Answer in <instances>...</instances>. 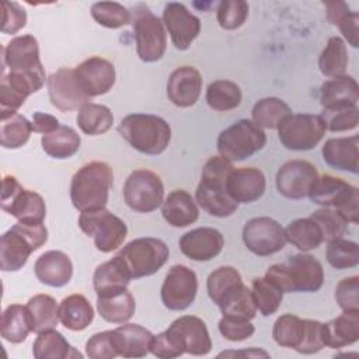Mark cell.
<instances>
[{
    "mask_svg": "<svg viewBox=\"0 0 359 359\" xmlns=\"http://www.w3.org/2000/svg\"><path fill=\"white\" fill-rule=\"evenodd\" d=\"M321 230L323 240L330 243L337 238H342L346 231V220L332 208H321L314 210L310 216Z\"/></svg>",
    "mask_w": 359,
    "mask_h": 359,
    "instance_id": "51",
    "label": "cell"
},
{
    "mask_svg": "<svg viewBox=\"0 0 359 359\" xmlns=\"http://www.w3.org/2000/svg\"><path fill=\"white\" fill-rule=\"evenodd\" d=\"M59 320L70 331H83L93 323L94 309L86 296L74 293L60 302Z\"/></svg>",
    "mask_w": 359,
    "mask_h": 359,
    "instance_id": "33",
    "label": "cell"
},
{
    "mask_svg": "<svg viewBox=\"0 0 359 359\" xmlns=\"http://www.w3.org/2000/svg\"><path fill=\"white\" fill-rule=\"evenodd\" d=\"M307 196L316 205L339 210L349 201L359 198V189L342 178L324 174L318 175Z\"/></svg>",
    "mask_w": 359,
    "mask_h": 359,
    "instance_id": "21",
    "label": "cell"
},
{
    "mask_svg": "<svg viewBox=\"0 0 359 359\" xmlns=\"http://www.w3.org/2000/svg\"><path fill=\"white\" fill-rule=\"evenodd\" d=\"M35 359H81L83 355L69 344V341L55 328L38 334L32 345Z\"/></svg>",
    "mask_w": 359,
    "mask_h": 359,
    "instance_id": "35",
    "label": "cell"
},
{
    "mask_svg": "<svg viewBox=\"0 0 359 359\" xmlns=\"http://www.w3.org/2000/svg\"><path fill=\"white\" fill-rule=\"evenodd\" d=\"M323 339L324 346L334 349L353 345L359 339V311H344L323 323Z\"/></svg>",
    "mask_w": 359,
    "mask_h": 359,
    "instance_id": "29",
    "label": "cell"
},
{
    "mask_svg": "<svg viewBox=\"0 0 359 359\" xmlns=\"http://www.w3.org/2000/svg\"><path fill=\"white\" fill-rule=\"evenodd\" d=\"M325 130L330 132H348L358 128L359 109L358 105H339L323 108L320 114Z\"/></svg>",
    "mask_w": 359,
    "mask_h": 359,
    "instance_id": "48",
    "label": "cell"
},
{
    "mask_svg": "<svg viewBox=\"0 0 359 359\" xmlns=\"http://www.w3.org/2000/svg\"><path fill=\"white\" fill-rule=\"evenodd\" d=\"M266 144V135L262 128L251 119H238L217 136V151L233 161H243L258 153Z\"/></svg>",
    "mask_w": 359,
    "mask_h": 359,
    "instance_id": "7",
    "label": "cell"
},
{
    "mask_svg": "<svg viewBox=\"0 0 359 359\" xmlns=\"http://www.w3.org/2000/svg\"><path fill=\"white\" fill-rule=\"evenodd\" d=\"M182 353L205 356L212 349V339L205 321L196 316L175 318L165 330Z\"/></svg>",
    "mask_w": 359,
    "mask_h": 359,
    "instance_id": "16",
    "label": "cell"
},
{
    "mask_svg": "<svg viewBox=\"0 0 359 359\" xmlns=\"http://www.w3.org/2000/svg\"><path fill=\"white\" fill-rule=\"evenodd\" d=\"M136 310V302L128 287L97 296L98 314L111 324L128 323Z\"/></svg>",
    "mask_w": 359,
    "mask_h": 359,
    "instance_id": "31",
    "label": "cell"
},
{
    "mask_svg": "<svg viewBox=\"0 0 359 359\" xmlns=\"http://www.w3.org/2000/svg\"><path fill=\"white\" fill-rule=\"evenodd\" d=\"M178 244L187 258L192 261H210L222 252L224 238L217 229L198 227L182 234Z\"/></svg>",
    "mask_w": 359,
    "mask_h": 359,
    "instance_id": "22",
    "label": "cell"
},
{
    "mask_svg": "<svg viewBox=\"0 0 359 359\" xmlns=\"http://www.w3.org/2000/svg\"><path fill=\"white\" fill-rule=\"evenodd\" d=\"M130 279L125 264L115 255L112 259L97 266L93 275V286L97 296H101L128 287Z\"/></svg>",
    "mask_w": 359,
    "mask_h": 359,
    "instance_id": "34",
    "label": "cell"
},
{
    "mask_svg": "<svg viewBox=\"0 0 359 359\" xmlns=\"http://www.w3.org/2000/svg\"><path fill=\"white\" fill-rule=\"evenodd\" d=\"M321 154L324 161L335 170L359 172V137L356 135L328 139L321 149Z\"/></svg>",
    "mask_w": 359,
    "mask_h": 359,
    "instance_id": "27",
    "label": "cell"
},
{
    "mask_svg": "<svg viewBox=\"0 0 359 359\" xmlns=\"http://www.w3.org/2000/svg\"><path fill=\"white\" fill-rule=\"evenodd\" d=\"M286 241L294 245L302 252H307L318 248L324 240L321 230L310 217L296 219L285 227Z\"/></svg>",
    "mask_w": 359,
    "mask_h": 359,
    "instance_id": "41",
    "label": "cell"
},
{
    "mask_svg": "<svg viewBox=\"0 0 359 359\" xmlns=\"http://www.w3.org/2000/svg\"><path fill=\"white\" fill-rule=\"evenodd\" d=\"M266 188L264 172L255 167L233 168L226 181V191L237 203L258 201Z\"/></svg>",
    "mask_w": 359,
    "mask_h": 359,
    "instance_id": "24",
    "label": "cell"
},
{
    "mask_svg": "<svg viewBox=\"0 0 359 359\" xmlns=\"http://www.w3.org/2000/svg\"><path fill=\"white\" fill-rule=\"evenodd\" d=\"M73 70L80 90L90 100L107 94L116 80L114 65L101 56H91Z\"/></svg>",
    "mask_w": 359,
    "mask_h": 359,
    "instance_id": "18",
    "label": "cell"
},
{
    "mask_svg": "<svg viewBox=\"0 0 359 359\" xmlns=\"http://www.w3.org/2000/svg\"><path fill=\"white\" fill-rule=\"evenodd\" d=\"M32 133V122L24 115L15 112L1 116L0 143L4 149H18L24 146Z\"/></svg>",
    "mask_w": 359,
    "mask_h": 359,
    "instance_id": "45",
    "label": "cell"
},
{
    "mask_svg": "<svg viewBox=\"0 0 359 359\" xmlns=\"http://www.w3.org/2000/svg\"><path fill=\"white\" fill-rule=\"evenodd\" d=\"M130 14L139 59L146 63L160 60L167 49V32L163 21L144 4H137Z\"/></svg>",
    "mask_w": 359,
    "mask_h": 359,
    "instance_id": "8",
    "label": "cell"
},
{
    "mask_svg": "<svg viewBox=\"0 0 359 359\" xmlns=\"http://www.w3.org/2000/svg\"><path fill=\"white\" fill-rule=\"evenodd\" d=\"M208 105L219 112L236 109L243 100V93L238 84L231 80H215L206 88Z\"/></svg>",
    "mask_w": 359,
    "mask_h": 359,
    "instance_id": "43",
    "label": "cell"
},
{
    "mask_svg": "<svg viewBox=\"0 0 359 359\" xmlns=\"http://www.w3.org/2000/svg\"><path fill=\"white\" fill-rule=\"evenodd\" d=\"M202 76L194 66H180L168 77L167 97L180 108L196 104L202 91Z\"/></svg>",
    "mask_w": 359,
    "mask_h": 359,
    "instance_id": "23",
    "label": "cell"
},
{
    "mask_svg": "<svg viewBox=\"0 0 359 359\" xmlns=\"http://www.w3.org/2000/svg\"><path fill=\"white\" fill-rule=\"evenodd\" d=\"M79 227L93 238L95 248L101 252L115 251L128 236L126 223L105 208L80 212Z\"/></svg>",
    "mask_w": 359,
    "mask_h": 359,
    "instance_id": "9",
    "label": "cell"
},
{
    "mask_svg": "<svg viewBox=\"0 0 359 359\" xmlns=\"http://www.w3.org/2000/svg\"><path fill=\"white\" fill-rule=\"evenodd\" d=\"M250 6L244 0L220 1L216 11V18L223 29L233 31L240 28L248 18Z\"/></svg>",
    "mask_w": 359,
    "mask_h": 359,
    "instance_id": "52",
    "label": "cell"
},
{
    "mask_svg": "<svg viewBox=\"0 0 359 359\" xmlns=\"http://www.w3.org/2000/svg\"><path fill=\"white\" fill-rule=\"evenodd\" d=\"M161 215L172 227H187L199 217V209L189 192L174 189L161 203Z\"/></svg>",
    "mask_w": 359,
    "mask_h": 359,
    "instance_id": "28",
    "label": "cell"
},
{
    "mask_svg": "<svg viewBox=\"0 0 359 359\" xmlns=\"http://www.w3.org/2000/svg\"><path fill=\"white\" fill-rule=\"evenodd\" d=\"M86 355L91 359H114L119 356L114 330L97 332L86 342Z\"/></svg>",
    "mask_w": 359,
    "mask_h": 359,
    "instance_id": "53",
    "label": "cell"
},
{
    "mask_svg": "<svg viewBox=\"0 0 359 359\" xmlns=\"http://www.w3.org/2000/svg\"><path fill=\"white\" fill-rule=\"evenodd\" d=\"M318 178L314 164L306 160H289L280 165L276 172L275 184L278 192L287 199H303Z\"/></svg>",
    "mask_w": 359,
    "mask_h": 359,
    "instance_id": "17",
    "label": "cell"
},
{
    "mask_svg": "<svg viewBox=\"0 0 359 359\" xmlns=\"http://www.w3.org/2000/svg\"><path fill=\"white\" fill-rule=\"evenodd\" d=\"M241 237L247 250L258 257L276 254L287 243L285 229L280 223L268 216L250 219L243 227Z\"/></svg>",
    "mask_w": 359,
    "mask_h": 359,
    "instance_id": "14",
    "label": "cell"
},
{
    "mask_svg": "<svg viewBox=\"0 0 359 359\" xmlns=\"http://www.w3.org/2000/svg\"><path fill=\"white\" fill-rule=\"evenodd\" d=\"M114 172L104 161H90L72 177L70 201L79 212L102 209L107 206Z\"/></svg>",
    "mask_w": 359,
    "mask_h": 359,
    "instance_id": "3",
    "label": "cell"
},
{
    "mask_svg": "<svg viewBox=\"0 0 359 359\" xmlns=\"http://www.w3.org/2000/svg\"><path fill=\"white\" fill-rule=\"evenodd\" d=\"M132 279L151 276L168 261L167 244L154 237H140L125 244L116 254Z\"/></svg>",
    "mask_w": 359,
    "mask_h": 359,
    "instance_id": "6",
    "label": "cell"
},
{
    "mask_svg": "<svg viewBox=\"0 0 359 359\" xmlns=\"http://www.w3.org/2000/svg\"><path fill=\"white\" fill-rule=\"evenodd\" d=\"M34 273L41 283L50 287H62L67 285L73 276V264L63 251L50 250L36 258Z\"/></svg>",
    "mask_w": 359,
    "mask_h": 359,
    "instance_id": "25",
    "label": "cell"
},
{
    "mask_svg": "<svg viewBox=\"0 0 359 359\" xmlns=\"http://www.w3.org/2000/svg\"><path fill=\"white\" fill-rule=\"evenodd\" d=\"M223 316L233 317V318H243V320H252L257 316V307L254 303V297L251 289L247 286L240 293L237 299H234L229 306L220 310Z\"/></svg>",
    "mask_w": 359,
    "mask_h": 359,
    "instance_id": "57",
    "label": "cell"
},
{
    "mask_svg": "<svg viewBox=\"0 0 359 359\" xmlns=\"http://www.w3.org/2000/svg\"><path fill=\"white\" fill-rule=\"evenodd\" d=\"M325 257L335 269L355 268L359 264V245L355 241L337 238L328 243Z\"/></svg>",
    "mask_w": 359,
    "mask_h": 359,
    "instance_id": "50",
    "label": "cell"
},
{
    "mask_svg": "<svg viewBox=\"0 0 359 359\" xmlns=\"http://www.w3.org/2000/svg\"><path fill=\"white\" fill-rule=\"evenodd\" d=\"M118 353L122 358H144L150 353L153 334L139 324L123 323L114 330Z\"/></svg>",
    "mask_w": 359,
    "mask_h": 359,
    "instance_id": "30",
    "label": "cell"
},
{
    "mask_svg": "<svg viewBox=\"0 0 359 359\" xmlns=\"http://www.w3.org/2000/svg\"><path fill=\"white\" fill-rule=\"evenodd\" d=\"M233 168V163L220 154L210 157L203 165L195 199L210 216L229 217L238 208V203L226 191V181Z\"/></svg>",
    "mask_w": 359,
    "mask_h": 359,
    "instance_id": "1",
    "label": "cell"
},
{
    "mask_svg": "<svg viewBox=\"0 0 359 359\" xmlns=\"http://www.w3.org/2000/svg\"><path fill=\"white\" fill-rule=\"evenodd\" d=\"M323 348H324L323 323L317 320L304 318V332L296 352L303 355H311V353L320 352Z\"/></svg>",
    "mask_w": 359,
    "mask_h": 359,
    "instance_id": "56",
    "label": "cell"
},
{
    "mask_svg": "<svg viewBox=\"0 0 359 359\" xmlns=\"http://www.w3.org/2000/svg\"><path fill=\"white\" fill-rule=\"evenodd\" d=\"M334 297L342 311H359V276L352 275L341 279Z\"/></svg>",
    "mask_w": 359,
    "mask_h": 359,
    "instance_id": "54",
    "label": "cell"
},
{
    "mask_svg": "<svg viewBox=\"0 0 359 359\" xmlns=\"http://www.w3.org/2000/svg\"><path fill=\"white\" fill-rule=\"evenodd\" d=\"M150 353L160 359H172L182 356L184 353L177 348L174 341L170 338L167 331H163L153 337L151 345H150Z\"/></svg>",
    "mask_w": 359,
    "mask_h": 359,
    "instance_id": "59",
    "label": "cell"
},
{
    "mask_svg": "<svg viewBox=\"0 0 359 359\" xmlns=\"http://www.w3.org/2000/svg\"><path fill=\"white\" fill-rule=\"evenodd\" d=\"M219 332L222 337H224L227 341L231 342H240L245 341L255 332V327L251 323V320H243V318H233L223 316L217 324Z\"/></svg>",
    "mask_w": 359,
    "mask_h": 359,
    "instance_id": "55",
    "label": "cell"
},
{
    "mask_svg": "<svg viewBox=\"0 0 359 359\" xmlns=\"http://www.w3.org/2000/svg\"><path fill=\"white\" fill-rule=\"evenodd\" d=\"M32 77L45 84V69L39 59V45L32 35L14 36L1 48V72Z\"/></svg>",
    "mask_w": 359,
    "mask_h": 359,
    "instance_id": "11",
    "label": "cell"
},
{
    "mask_svg": "<svg viewBox=\"0 0 359 359\" xmlns=\"http://www.w3.org/2000/svg\"><path fill=\"white\" fill-rule=\"evenodd\" d=\"M327 20L337 25L348 45L359 46V14L351 11L345 1H325Z\"/></svg>",
    "mask_w": 359,
    "mask_h": 359,
    "instance_id": "39",
    "label": "cell"
},
{
    "mask_svg": "<svg viewBox=\"0 0 359 359\" xmlns=\"http://www.w3.org/2000/svg\"><path fill=\"white\" fill-rule=\"evenodd\" d=\"M81 144L80 135L67 125H60L56 130L42 135V150L52 158L65 160L74 156Z\"/></svg>",
    "mask_w": 359,
    "mask_h": 359,
    "instance_id": "36",
    "label": "cell"
},
{
    "mask_svg": "<svg viewBox=\"0 0 359 359\" xmlns=\"http://www.w3.org/2000/svg\"><path fill=\"white\" fill-rule=\"evenodd\" d=\"M359 87L352 76L342 74L324 81L320 88V102L323 108L339 105H358Z\"/></svg>",
    "mask_w": 359,
    "mask_h": 359,
    "instance_id": "32",
    "label": "cell"
},
{
    "mask_svg": "<svg viewBox=\"0 0 359 359\" xmlns=\"http://www.w3.org/2000/svg\"><path fill=\"white\" fill-rule=\"evenodd\" d=\"M46 86L50 104L62 112L79 111L83 105L91 101L80 90L73 69H57L48 77Z\"/></svg>",
    "mask_w": 359,
    "mask_h": 359,
    "instance_id": "20",
    "label": "cell"
},
{
    "mask_svg": "<svg viewBox=\"0 0 359 359\" xmlns=\"http://www.w3.org/2000/svg\"><path fill=\"white\" fill-rule=\"evenodd\" d=\"M348 67V50L341 36H331L318 57V69L325 77L345 74Z\"/></svg>",
    "mask_w": 359,
    "mask_h": 359,
    "instance_id": "44",
    "label": "cell"
},
{
    "mask_svg": "<svg viewBox=\"0 0 359 359\" xmlns=\"http://www.w3.org/2000/svg\"><path fill=\"white\" fill-rule=\"evenodd\" d=\"M292 115L290 107L278 97L257 101L251 109V121L262 129H278L280 122Z\"/></svg>",
    "mask_w": 359,
    "mask_h": 359,
    "instance_id": "42",
    "label": "cell"
},
{
    "mask_svg": "<svg viewBox=\"0 0 359 359\" xmlns=\"http://www.w3.org/2000/svg\"><path fill=\"white\" fill-rule=\"evenodd\" d=\"M161 21L178 50H187L201 32V20L182 3H167Z\"/></svg>",
    "mask_w": 359,
    "mask_h": 359,
    "instance_id": "19",
    "label": "cell"
},
{
    "mask_svg": "<svg viewBox=\"0 0 359 359\" xmlns=\"http://www.w3.org/2000/svg\"><path fill=\"white\" fill-rule=\"evenodd\" d=\"M244 287L245 285L243 283L240 272L230 265L219 266L208 276L206 280L209 299L220 310L237 299Z\"/></svg>",
    "mask_w": 359,
    "mask_h": 359,
    "instance_id": "26",
    "label": "cell"
},
{
    "mask_svg": "<svg viewBox=\"0 0 359 359\" xmlns=\"http://www.w3.org/2000/svg\"><path fill=\"white\" fill-rule=\"evenodd\" d=\"M29 313L32 332L39 334L46 330H52L57 325L59 320V306L56 300L45 293L32 296L25 304Z\"/></svg>",
    "mask_w": 359,
    "mask_h": 359,
    "instance_id": "38",
    "label": "cell"
},
{
    "mask_svg": "<svg viewBox=\"0 0 359 359\" xmlns=\"http://www.w3.org/2000/svg\"><path fill=\"white\" fill-rule=\"evenodd\" d=\"M219 358L223 356H230V358H237V356H247V358H269V353L265 352L264 349H258V348H248L247 351H227V352H222L217 355Z\"/></svg>",
    "mask_w": 359,
    "mask_h": 359,
    "instance_id": "61",
    "label": "cell"
},
{
    "mask_svg": "<svg viewBox=\"0 0 359 359\" xmlns=\"http://www.w3.org/2000/svg\"><path fill=\"white\" fill-rule=\"evenodd\" d=\"M325 135V125L320 115L292 114L278 126L280 144L293 151L314 149Z\"/></svg>",
    "mask_w": 359,
    "mask_h": 359,
    "instance_id": "12",
    "label": "cell"
},
{
    "mask_svg": "<svg viewBox=\"0 0 359 359\" xmlns=\"http://www.w3.org/2000/svg\"><path fill=\"white\" fill-rule=\"evenodd\" d=\"M119 135L139 153L161 154L171 140V126L161 116L129 114L118 125Z\"/></svg>",
    "mask_w": 359,
    "mask_h": 359,
    "instance_id": "4",
    "label": "cell"
},
{
    "mask_svg": "<svg viewBox=\"0 0 359 359\" xmlns=\"http://www.w3.org/2000/svg\"><path fill=\"white\" fill-rule=\"evenodd\" d=\"M264 278L283 293H313L318 292L324 283V269L317 258L300 252L289 257L285 264L271 265Z\"/></svg>",
    "mask_w": 359,
    "mask_h": 359,
    "instance_id": "2",
    "label": "cell"
},
{
    "mask_svg": "<svg viewBox=\"0 0 359 359\" xmlns=\"http://www.w3.org/2000/svg\"><path fill=\"white\" fill-rule=\"evenodd\" d=\"M60 126L59 119L50 114L45 112H34L32 115V130L36 133H50Z\"/></svg>",
    "mask_w": 359,
    "mask_h": 359,
    "instance_id": "60",
    "label": "cell"
},
{
    "mask_svg": "<svg viewBox=\"0 0 359 359\" xmlns=\"http://www.w3.org/2000/svg\"><path fill=\"white\" fill-rule=\"evenodd\" d=\"M91 17L97 24L116 29L130 22V11L121 3L116 1H98L91 6Z\"/></svg>",
    "mask_w": 359,
    "mask_h": 359,
    "instance_id": "49",
    "label": "cell"
},
{
    "mask_svg": "<svg viewBox=\"0 0 359 359\" xmlns=\"http://www.w3.org/2000/svg\"><path fill=\"white\" fill-rule=\"evenodd\" d=\"M48 241L43 223L17 222L0 237V269L3 272L20 271L29 255Z\"/></svg>",
    "mask_w": 359,
    "mask_h": 359,
    "instance_id": "5",
    "label": "cell"
},
{
    "mask_svg": "<svg viewBox=\"0 0 359 359\" xmlns=\"http://www.w3.org/2000/svg\"><path fill=\"white\" fill-rule=\"evenodd\" d=\"M0 332L3 339L11 344H21L32 332L31 318L27 306L10 304L4 309L0 320Z\"/></svg>",
    "mask_w": 359,
    "mask_h": 359,
    "instance_id": "37",
    "label": "cell"
},
{
    "mask_svg": "<svg viewBox=\"0 0 359 359\" xmlns=\"http://www.w3.org/2000/svg\"><path fill=\"white\" fill-rule=\"evenodd\" d=\"M304 332V318L286 313L279 316L272 327L273 341L283 348L297 351Z\"/></svg>",
    "mask_w": 359,
    "mask_h": 359,
    "instance_id": "46",
    "label": "cell"
},
{
    "mask_svg": "<svg viewBox=\"0 0 359 359\" xmlns=\"http://www.w3.org/2000/svg\"><path fill=\"white\" fill-rule=\"evenodd\" d=\"M27 24L25 10L15 1H3V20L1 32L3 34H17Z\"/></svg>",
    "mask_w": 359,
    "mask_h": 359,
    "instance_id": "58",
    "label": "cell"
},
{
    "mask_svg": "<svg viewBox=\"0 0 359 359\" xmlns=\"http://www.w3.org/2000/svg\"><path fill=\"white\" fill-rule=\"evenodd\" d=\"M76 122L84 135L98 136L112 128L114 115L107 105L87 102L79 109Z\"/></svg>",
    "mask_w": 359,
    "mask_h": 359,
    "instance_id": "40",
    "label": "cell"
},
{
    "mask_svg": "<svg viewBox=\"0 0 359 359\" xmlns=\"http://www.w3.org/2000/svg\"><path fill=\"white\" fill-rule=\"evenodd\" d=\"M1 209L22 223H43L46 216L43 198L22 188L13 175H6L1 181Z\"/></svg>",
    "mask_w": 359,
    "mask_h": 359,
    "instance_id": "10",
    "label": "cell"
},
{
    "mask_svg": "<svg viewBox=\"0 0 359 359\" xmlns=\"http://www.w3.org/2000/svg\"><path fill=\"white\" fill-rule=\"evenodd\" d=\"M123 199L135 212H154L164 201V184L156 172L137 168L129 174L123 184Z\"/></svg>",
    "mask_w": 359,
    "mask_h": 359,
    "instance_id": "13",
    "label": "cell"
},
{
    "mask_svg": "<svg viewBox=\"0 0 359 359\" xmlns=\"http://www.w3.org/2000/svg\"><path fill=\"white\" fill-rule=\"evenodd\" d=\"M196 293V273L185 265H172L160 289V297L164 307L171 311L187 310L194 303Z\"/></svg>",
    "mask_w": 359,
    "mask_h": 359,
    "instance_id": "15",
    "label": "cell"
},
{
    "mask_svg": "<svg viewBox=\"0 0 359 359\" xmlns=\"http://www.w3.org/2000/svg\"><path fill=\"white\" fill-rule=\"evenodd\" d=\"M251 293L257 311L264 317L275 314L283 299V292L265 278L252 279Z\"/></svg>",
    "mask_w": 359,
    "mask_h": 359,
    "instance_id": "47",
    "label": "cell"
}]
</instances>
